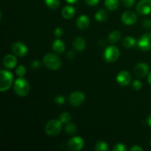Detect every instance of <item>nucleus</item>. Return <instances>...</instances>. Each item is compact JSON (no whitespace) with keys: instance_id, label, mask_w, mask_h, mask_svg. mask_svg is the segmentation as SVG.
I'll return each instance as SVG.
<instances>
[{"instance_id":"1","label":"nucleus","mask_w":151,"mask_h":151,"mask_svg":"<svg viewBox=\"0 0 151 151\" xmlns=\"http://www.w3.org/2000/svg\"><path fill=\"white\" fill-rule=\"evenodd\" d=\"M13 89L16 94L20 97H24L29 94L30 86L26 79L23 78H19L15 81Z\"/></svg>"},{"instance_id":"2","label":"nucleus","mask_w":151,"mask_h":151,"mask_svg":"<svg viewBox=\"0 0 151 151\" xmlns=\"http://www.w3.org/2000/svg\"><path fill=\"white\" fill-rule=\"evenodd\" d=\"M43 62L46 67L50 70H58L61 66V60L60 58L52 53L46 55L43 59Z\"/></svg>"},{"instance_id":"3","label":"nucleus","mask_w":151,"mask_h":151,"mask_svg":"<svg viewBox=\"0 0 151 151\" xmlns=\"http://www.w3.org/2000/svg\"><path fill=\"white\" fill-rule=\"evenodd\" d=\"M62 122L60 119H52L49 121L45 125V132L50 137H55L58 135L62 129Z\"/></svg>"},{"instance_id":"4","label":"nucleus","mask_w":151,"mask_h":151,"mask_svg":"<svg viewBox=\"0 0 151 151\" xmlns=\"http://www.w3.org/2000/svg\"><path fill=\"white\" fill-rule=\"evenodd\" d=\"M13 76L11 72L7 70H1L0 72V91H4L11 87Z\"/></svg>"},{"instance_id":"5","label":"nucleus","mask_w":151,"mask_h":151,"mask_svg":"<svg viewBox=\"0 0 151 151\" xmlns=\"http://www.w3.org/2000/svg\"><path fill=\"white\" fill-rule=\"evenodd\" d=\"M105 60L108 63L115 62L119 57V50L115 46H109L105 50L103 54Z\"/></svg>"},{"instance_id":"6","label":"nucleus","mask_w":151,"mask_h":151,"mask_svg":"<svg viewBox=\"0 0 151 151\" xmlns=\"http://www.w3.org/2000/svg\"><path fill=\"white\" fill-rule=\"evenodd\" d=\"M137 45L140 50L143 51H149L151 50V32L145 33L141 36L137 42Z\"/></svg>"},{"instance_id":"7","label":"nucleus","mask_w":151,"mask_h":151,"mask_svg":"<svg viewBox=\"0 0 151 151\" xmlns=\"http://www.w3.org/2000/svg\"><path fill=\"white\" fill-rule=\"evenodd\" d=\"M85 101V95L83 92L79 91H74L69 96V103L72 106H80L83 104Z\"/></svg>"},{"instance_id":"8","label":"nucleus","mask_w":151,"mask_h":151,"mask_svg":"<svg viewBox=\"0 0 151 151\" xmlns=\"http://www.w3.org/2000/svg\"><path fill=\"white\" fill-rule=\"evenodd\" d=\"M11 50L13 54L18 57H24L27 53V47L22 42H15L12 44Z\"/></svg>"},{"instance_id":"9","label":"nucleus","mask_w":151,"mask_h":151,"mask_svg":"<svg viewBox=\"0 0 151 151\" xmlns=\"http://www.w3.org/2000/svg\"><path fill=\"white\" fill-rule=\"evenodd\" d=\"M137 10L142 16L150 14L151 13V0H141L137 4Z\"/></svg>"},{"instance_id":"10","label":"nucleus","mask_w":151,"mask_h":151,"mask_svg":"<svg viewBox=\"0 0 151 151\" xmlns=\"http://www.w3.org/2000/svg\"><path fill=\"white\" fill-rule=\"evenodd\" d=\"M84 146V142L81 137H75L68 142V147L69 150L73 151H79L83 149Z\"/></svg>"},{"instance_id":"11","label":"nucleus","mask_w":151,"mask_h":151,"mask_svg":"<svg viewBox=\"0 0 151 151\" xmlns=\"http://www.w3.org/2000/svg\"><path fill=\"white\" fill-rule=\"evenodd\" d=\"M116 82L122 86L129 85L131 81V75L127 71H122L116 75Z\"/></svg>"},{"instance_id":"12","label":"nucleus","mask_w":151,"mask_h":151,"mask_svg":"<svg viewBox=\"0 0 151 151\" xmlns=\"http://www.w3.org/2000/svg\"><path fill=\"white\" fill-rule=\"evenodd\" d=\"M137 20V16L134 11L128 10L125 11L122 16V23L126 25H132L136 23Z\"/></svg>"},{"instance_id":"13","label":"nucleus","mask_w":151,"mask_h":151,"mask_svg":"<svg viewBox=\"0 0 151 151\" xmlns=\"http://www.w3.org/2000/svg\"><path fill=\"white\" fill-rule=\"evenodd\" d=\"M149 66L145 63H139L134 68V73L138 78H144L148 74Z\"/></svg>"},{"instance_id":"14","label":"nucleus","mask_w":151,"mask_h":151,"mask_svg":"<svg viewBox=\"0 0 151 151\" xmlns=\"http://www.w3.org/2000/svg\"><path fill=\"white\" fill-rule=\"evenodd\" d=\"M3 64L7 69H13L17 65V59L14 55H7L3 59Z\"/></svg>"},{"instance_id":"15","label":"nucleus","mask_w":151,"mask_h":151,"mask_svg":"<svg viewBox=\"0 0 151 151\" xmlns=\"http://www.w3.org/2000/svg\"><path fill=\"white\" fill-rule=\"evenodd\" d=\"M89 18L87 16H86V15H81V16H79L78 19H77L76 25L78 27V29H86V28L89 26Z\"/></svg>"},{"instance_id":"16","label":"nucleus","mask_w":151,"mask_h":151,"mask_svg":"<svg viewBox=\"0 0 151 151\" xmlns=\"http://www.w3.org/2000/svg\"><path fill=\"white\" fill-rule=\"evenodd\" d=\"M86 41L84 40L83 38L82 37H77L75 38L73 41V47L75 48V50L78 52H81L83 50H84V49L86 48Z\"/></svg>"},{"instance_id":"17","label":"nucleus","mask_w":151,"mask_h":151,"mask_svg":"<svg viewBox=\"0 0 151 151\" xmlns=\"http://www.w3.org/2000/svg\"><path fill=\"white\" fill-rule=\"evenodd\" d=\"M62 16L66 19H70L74 17L75 14V10L73 7L70 5L65 6L61 12Z\"/></svg>"},{"instance_id":"18","label":"nucleus","mask_w":151,"mask_h":151,"mask_svg":"<svg viewBox=\"0 0 151 151\" xmlns=\"http://www.w3.org/2000/svg\"><path fill=\"white\" fill-rule=\"evenodd\" d=\"M52 50L55 52L56 53H58V54H61L66 50V47H65V44L60 39H56L55 41H54L52 44Z\"/></svg>"},{"instance_id":"19","label":"nucleus","mask_w":151,"mask_h":151,"mask_svg":"<svg viewBox=\"0 0 151 151\" xmlns=\"http://www.w3.org/2000/svg\"><path fill=\"white\" fill-rule=\"evenodd\" d=\"M109 17V13L104 9H100L96 13L95 19L99 22H106Z\"/></svg>"},{"instance_id":"20","label":"nucleus","mask_w":151,"mask_h":151,"mask_svg":"<svg viewBox=\"0 0 151 151\" xmlns=\"http://www.w3.org/2000/svg\"><path fill=\"white\" fill-rule=\"evenodd\" d=\"M136 44V40L134 37L131 36H127L122 40V45L124 47L127 49L132 48L135 46Z\"/></svg>"},{"instance_id":"21","label":"nucleus","mask_w":151,"mask_h":151,"mask_svg":"<svg viewBox=\"0 0 151 151\" xmlns=\"http://www.w3.org/2000/svg\"><path fill=\"white\" fill-rule=\"evenodd\" d=\"M104 4L109 10H116L119 5V0H105Z\"/></svg>"},{"instance_id":"22","label":"nucleus","mask_w":151,"mask_h":151,"mask_svg":"<svg viewBox=\"0 0 151 151\" xmlns=\"http://www.w3.org/2000/svg\"><path fill=\"white\" fill-rule=\"evenodd\" d=\"M121 38V33L119 31H113L109 35V41L111 44H116Z\"/></svg>"},{"instance_id":"23","label":"nucleus","mask_w":151,"mask_h":151,"mask_svg":"<svg viewBox=\"0 0 151 151\" xmlns=\"http://www.w3.org/2000/svg\"><path fill=\"white\" fill-rule=\"evenodd\" d=\"M65 131H66V132L69 135H74L77 131V127L75 124L69 122L66 124Z\"/></svg>"},{"instance_id":"24","label":"nucleus","mask_w":151,"mask_h":151,"mask_svg":"<svg viewBox=\"0 0 151 151\" xmlns=\"http://www.w3.org/2000/svg\"><path fill=\"white\" fill-rule=\"evenodd\" d=\"M94 150L96 151H107L109 150V145L103 141H100L96 144Z\"/></svg>"},{"instance_id":"25","label":"nucleus","mask_w":151,"mask_h":151,"mask_svg":"<svg viewBox=\"0 0 151 151\" xmlns=\"http://www.w3.org/2000/svg\"><path fill=\"white\" fill-rule=\"evenodd\" d=\"M46 5L50 9H57L60 6V0H45Z\"/></svg>"},{"instance_id":"26","label":"nucleus","mask_w":151,"mask_h":151,"mask_svg":"<svg viewBox=\"0 0 151 151\" xmlns=\"http://www.w3.org/2000/svg\"><path fill=\"white\" fill-rule=\"evenodd\" d=\"M59 119L63 124H66L69 122L72 119V115L67 112H63L59 116Z\"/></svg>"},{"instance_id":"27","label":"nucleus","mask_w":151,"mask_h":151,"mask_svg":"<svg viewBox=\"0 0 151 151\" xmlns=\"http://www.w3.org/2000/svg\"><path fill=\"white\" fill-rule=\"evenodd\" d=\"M26 68L24 66H22V65H19V66H18L17 67H16V73L19 78H23V77L26 75Z\"/></svg>"},{"instance_id":"28","label":"nucleus","mask_w":151,"mask_h":151,"mask_svg":"<svg viewBox=\"0 0 151 151\" xmlns=\"http://www.w3.org/2000/svg\"><path fill=\"white\" fill-rule=\"evenodd\" d=\"M114 151H125L126 150V147L124 144L122 143H119L115 145V147L113 149Z\"/></svg>"},{"instance_id":"29","label":"nucleus","mask_w":151,"mask_h":151,"mask_svg":"<svg viewBox=\"0 0 151 151\" xmlns=\"http://www.w3.org/2000/svg\"><path fill=\"white\" fill-rule=\"evenodd\" d=\"M133 88L136 90H140L142 87V83L139 80H135V81L133 82Z\"/></svg>"},{"instance_id":"30","label":"nucleus","mask_w":151,"mask_h":151,"mask_svg":"<svg viewBox=\"0 0 151 151\" xmlns=\"http://www.w3.org/2000/svg\"><path fill=\"white\" fill-rule=\"evenodd\" d=\"M55 102L56 104L58 105H63L65 102L64 97L62 95L57 96V97H55Z\"/></svg>"},{"instance_id":"31","label":"nucleus","mask_w":151,"mask_h":151,"mask_svg":"<svg viewBox=\"0 0 151 151\" xmlns=\"http://www.w3.org/2000/svg\"><path fill=\"white\" fill-rule=\"evenodd\" d=\"M142 26L145 29H150L151 28V20L149 19H145L142 22Z\"/></svg>"},{"instance_id":"32","label":"nucleus","mask_w":151,"mask_h":151,"mask_svg":"<svg viewBox=\"0 0 151 151\" xmlns=\"http://www.w3.org/2000/svg\"><path fill=\"white\" fill-rule=\"evenodd\" d=\"M124 5L127 7H131L135 3V0H122Z\"/></svg>"},{"instance_id":"33","label":"nucleus","mask_w":151,"mask_h":151,"mask_svg":"<svg viewBox=\"0 0 151 151\" xmlns=\"http://www.w3.org/2000/svg\"><path fill=\"white\" fill-rule=\"evenodd\" d=\"M54 33H55V35L56 37H60L63 33V29L60 27H57L55 29Z\"/></svg>"},{"instance_id":"34","label":"nucleus","mask_w":151,"mask_h":151,"mask_svg":"<svg viewBox=\"0 0 151 151\" xmlns=\"http://www.w3.org/2000/svg\"><path fill=\"white\" fill-rule=\"evenodd\" d=\"M32 67L33 69H39L41 66V63L39 60H35L32 62V64H31Z\"/></svg>"},{"instance_id":"35","label":"nucleus","mask_w":151,"mask_h":151,"mask_svg":"<svg viewBox=\"0 0 151 151\" xmlns=\"http://www.w3.org/2000/svg\"><path fill=\"white\" fill-rule=\"evenodd\" d=\"M86 3L89 6H95L99 3L100 0H85Z\"/></svg>"},{"instance_id":"36","label":"nucleus","mask_w":151,"mask_h":151,"mask_svg":"<svg viewBox=\"0 0 151 151\" xmlns=\"http://www.w3.org/2000/svg\"><path fill=\"white\" fill-rule=\"evenodd\" d=\"M131 151H142L143 148L140 147L139 145H135L131 148Z\"/></svg>"},{"instance_id":"37","label":"nucleus","mask_w":151,"mask_h":151,"mask_svg":"<svg viewBox=\"0 0 151 151\" xmlns=\"http://www.w3.org/2000/svg\"><path fill=\"white\" fill-rule=\"evenodd\" d=\"M66 56H67V58L69 59H73L74 58H75V52H74V51H69L67 52V54H66Z\"/></svg>"},{"instance_id":"38","label":"nucleus","mask_w":151,"mask_h":151,"mask_svg":"<svg viewBox=\"0 0 151 151\" xmlns=\"http://www.w3.org/2000/svg\"><path fill=\"white\" fill-rule=\"evenodd\" d=\"M147 124H148L149 126L151 127V114H150V115H149L148 117H147Z\"/></svg>"},{"instance_id":"39","label":"nucleus","mask_w":151,"mask_h":151,"mask_svg":"<svg viewBox=\"0 0 151 151\" xmlns=\"http://www.w3.org/2000/svg\"><path fill=\"white\" fill-rule=\"evenodd\" d=\"M66 1H67L68 3H69V4H75V3L78 2L79 0H66Z\"/></svg>"},{"instance_id":"40","label":"nucleus","mask_w":151,"mask_h":151,"mask_svg":"<svg viewBox=\"0 0 151 151\" xmlns=\"http://www.w3.org/2000/svg\"><path fill=\"white\" fill-rule=\"evenodd\" d=\"M147 79H148L149 83H150L151 85V72H150V74L148 75V78H147Z\"/></svg>"},{"instance_id":"41","label":"nucleus","mask_w":151,"mask_h":151,"mask_svg":"<svg viewBox=\"0 0 151 151\" xmlns=\"http://www.w3.org/2000/svg\"><path fill=\"white\" fill-rule=\"evenodd\" d=\"M150 146H151V140H150Z\"/></svg>"}]
</instances>
